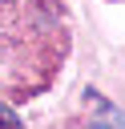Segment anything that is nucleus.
I'll list each match as a JSON object with an SVG mask.
<instances>
[{
    "label": "nucleus",
    "mask_w": 125,
    "mask_h": 129,
    "mask_svg": "<svg viewBox=\"0 0 125 129\" xmlns=\"http://www.w3.org/2000/svg\"><path fill=\"white\" fill-rule=\"evenodd\" d=\"M0 129H20V117H16L8 105H0Z\"/></svg>",
    "instance_id": "obj_1"
}]
</instances>
